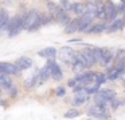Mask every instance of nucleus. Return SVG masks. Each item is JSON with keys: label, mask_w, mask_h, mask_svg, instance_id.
Returning <instances> with one entry per match:
<instances>
[{"label": "nucleus", "mask_w": 125, "mask_h": 120, "mask_svg": "<svg viewBox=\"0 0 125 120\" xmlns=\"http://www.w3.org/2000/svg\"><path fill=\"white\" fill-rule=\"evenodd\" d=\"M44 23V16L41 15L36 9H32L24 16V28L34 31V29L39 28L42 24Z\"/></svg>", "instance_id": "obj_1"}, {"label": "nucleus", "mask_w": 125, "mask_h": 120, "mask_svg": "<svg viewBox=\"0 0 125 120\" xmlns=\"http://www.w3.org/2000/svg\"><path fill=\"white\" fill-rule=\"evenodd\" d=\"M24 28V16H15L10 20L8 23V27H7V31H8V36L12 37V36H16L22 29Z\"/></svg>", "instance_id": "obj_2"}, {"label": "nucleus", "mask_w": 125, "mask_h": 120, "mask_svg": "<svg viewBox=\"0 0 125 120\" xmlns=\"http://www.w3.org/2000/svg\"><path fill=\"white\" fill-rule=\"evenodd\" d=\"M58 56H59V59L63 63H71L73 64L74 60H75V57H77V53L74 52L70 47H63V48H61V51L58 52Z\"/></svg>", "instance_id": "obj_3"}, {"label": "nucleus", "mask_w": 125, "mask_h": 120, "mask_svg": "<svg viewBox=\"0 0 125 120\" xmlns=\"http://www.w3.org/2000/svg\"><path fill=\"white\" fill-rule=\"evenodd\" d=\"M74 93H75V96H74V104H77V105H79V104L85 103V101L87 100V89L86 87H83V85H77L75 88H74Z\"/></svg>", "instance_id": "obj_4"}, {"label": "nucleus", "mask_w": 125, "mask_h": 120, "mask_svg": "<svg viewBox=\"0 0 125 120\" xmlns=\"http://www.w3.org/2000/svg\"><path fill=\"white\" fill-rule=\"evenodd\" d=\"M95 16H97V15L93 13V12H86L83 16H81V19H79V31H85V32H86L87 27L93 23V20H94Z\"/></svg>", "instance_id": "obj_5"}, {"label": "nucleus", "mask_w": 125, "mask_h": 120, "mask_svg": "<svg viewBox=\"0 0 125 120\" xmlns=\"http://www.w3.org/2000/svg\"><path fill=\"white\" fill-rule=\"evenodd\" d=\"M0 84H1V88L6 91H8L10 93L14 95L16 91L14 88V83L11 81V77L8 76L7 73H0Z\"/></svg>", "instance_id": "obj_6"}, {"label": "nucleus", "mask_w": 125, "mask_h": 120, "mask_svg": "<svg viewBox=\"0 0 125 120\" xmlns=\"http://www.w3.org/2000/svg\"><path fill=\"white\" fill-rule=\"evenodd\" d=\"M95 79V72H90V71H86V72H82V73L77 75L75 76V80L78 84L83 85V84H89L90 81Z\"/></svg>", "instance_id": "obj_7"}, {"label": "nucleus", "mask_w": 125, "mask_h": 120, "mask_svg": "<svg viewBox=\"0 0 125 120\" xmlns=\"http://www.w3.org/2000/svg\"><path fill=\"white\" fill-rule=\"evenodd\" d=\"M118 13V8L114 5L113 1H108L105 4V19H108V20L113 21L116 20V15Z\"/></svg>", "instance_id": "obj_8"}, {"label": "nucleus", "mask_w": 125, "mask_h": 120, "mask_svg": "<svg viewBox=\"0 0 125 120\" xmlns=\"http://www.w3.org/2000/svg\"><path fill=\"white\" fill-rule=\"evenodd\" d=\"M89 115L90 116H94V117H98V119H105V117H108V112H106L105 108H102V107L100 105H92L89 108Z\"/></svg>", "instance_id": "obj_9"}, {"label": "nucleus", "mask_w": 125, "mask_h": 120, "mask_svg": "<svg viewBox=\"0 0 125 120\" xmlns=\"http://www.w3.org/2000/svg\"><path fill=\"white\" fill-rule=\"evenodd\" d=\"M0 71L1 73H7V75H18L20 69L18 68L16 64H12V63H1L0 64Z\"/></svg>", "instance_id": "obj_10"}, {"label": "nucleus", "mask_w": 125, "mask_h": 120, "mask_svg": "<svg viewBox=\"0 0 125 120\" xmlns=\"http://www.w3.org/2000/svg\"><path fill=\"white\" fill-rule=\"evenodd\" d=\"M38 55L42 56V57L49 59V60H54L55 55H57V49L54 47H47V48H43V49L39 51Z\"/></svg>", "instance_id": "obj_11"}, {"label": "nucleus", "mask_w": 125, "mask_h": 120, "mask_svg": "<svg viewBox=\"0 0 125 120\" xmlns=\"http://www.w3.org/2000/svg\"><path fill=\"white\" fill-rule=\"evenodd\" d=\"M73 67H74V71H81V69H83V68H87V64H86V61H85L82 53H77V57L73 63Z\"/></svg>", "instance_id": "obj_12"}, {"label": "nucleus", "mask_w": 125, "mask_h": 120, "mask_svg": "<svg viewBox=\"0 0 125 120\" xmlns=\"http://www.w3.org/2000/svg\"><path fill=\"white\" fill-rule=\"evenodd\" d=\"M18 65V68L20 69V71H23V69H28L31 65H32V60L28 57H20L16 60V63H15Z\"/></svg>", "instance_id": "obj_13"}, {"label": "nucleus", "mask_w": 125, "mask_h": 120, "mask_svg": "<svg viewBox=\"0 0 125 120\" xmlns=\"http://www.w3.org/2000/svg\"><path fill=\"white\" fill-rule=\"evenodd\" d=\"M57 19H58V21H59V24H62V25H67V24L70 23V17H69L67 12L63 11L62 8H59V11L57 12Z\"/></svg>", "instance_id": "obj_14"}, {"label": "nucleus", "mask_w": 125, "mask_h": 120, "mask_svg": "<svg viewBox=\"0 0 125 120\" xmlns=\"http://www.w3.org/2000/svg\"><path fill=\"white\" fill-rule=\"evenodd\" d=\"M10 20H11V19L8 17V13L4 9H0V28L3 29V31H7Z\"/></svg>", "instance_id": "obj_15"}, {"label": "nucleus", "mask_w": 125, "mask_h": 120, "mask_svg": "<svg viewBox=\"0 0 125 120\" xmlns=\"http://www.w3.org/2000/svg\"><path fill=\"white\" fill-rule=\"evenodd\" d=\"M79 31V19H74L71 20L67 25L65 27V32L66 33H73V32Z\"/></svg>", "instance_id": "obj_16"}, {"label": "nucleus", "mask_w": 125, "mask_h": 120, "mask_svg": "<svg viewBox=\"0 0 125 120\" xmlns=\"http://www.w3.org/2000/svg\"><path fill=\"white\" fill-rule=\"evenodd\" d=\"M81 53H82V56H83L85 61H86L87 67H92L93 64L95 63V60H94V55H93V51H92V49H85V51H82Z\"/></svg>", "instance_id": "obj_17"}, {"label": "nucleus", "mask_w": 125, "mask_h": 120, "mask_svg": "<svg viewBox=\"0 0 125 120\" xmlns=\"http://www.w3.org/2000/svg\"><path fill=\"white\" fill-rule=\"evenodd\" d=\"M98 95H100L101 97H104V100H106L108 103L116 97V92H114L113 89H102V91L98 92Z\"/></svg>", "instance_id": "obj_18"}, {"label": "nucleus", "mask_w": 125, "mask_h": 120, "mask_svg": "<svg viewBox=\"0 0 125 120\" xmlns=\"http://www.w3.org/2000/svg\"><path fill=\"white\" fill-rule=\"evenodd\" d=\"M122 24H124L122 19H116V20H113L108 27H106V32H114V31H117L118 28H121V27H122Z\"/></svg>", "instance_id": "obj_19"}, {"label": "nucleus", "mask_w": 125, "mask_h": 120, "mask_svg": "<svg viewBox=\"0 0 125 120\" xmlns=\"http://www.w3.org/2000/svg\"><path fill=\"white\" fill-rule=\"evenodd\" d=\"M73 11L75 15H82L83 16L85 13H86V4H83V3H74L73 5Z\"/></svg>", "instance_id": "obj_20"}, {"label": "nucleus", "mask_w": 125, "mask_h": 120, "mask_svg": "<svg viewBox=\"0 0 125 120\" xmlns=\"http://www.w3.org/2000/svg\"><path fill=\"white\" fill-rule=\"evenodd\" d=\"M110 60H112V52L109 49H104L102 59H101L100 64H101V65H104V67H108V64L110 63Z\"/></svg>", "instance_id": "obj_21"}, {"label": "nucleus", "mask_w": 125, "mask_h": 120, "mask_svg": "<svg viewBox=\"0 0 125 120\" xmlns=\"http://www.w3.org/2000/svg\"><path fill=\"white\" fill-rule=\"evenodd\" d=\"M52 79L55 80V81H59L61 79H62V69H61V67L58 65L57 63L54 64V67H52V73H51Z\"/></svg>", "instance_id": "obj_22"}, {"label": "nucleus", "mask_w": 125, "mask_h": 120, "mask_svg": "<svg viewBox=\"0 0 125 120\" xmlns=\"http://www.w3.org/2000/svg\"><path fill=\"white\" fill-rule=\"evenodd\" d=\"M93 55H94V60L95 63H100L101 59H102V52H104V48H93Z\"/></svg>", "instance_id": "obj_23"}, {"label": "nucleus", "mask_w": 125, "mask_h": 120, "mask_svg": "<svg viewBox=\"0 0 125 120\" xmlns=\"http://www.w3.org/2000/svg\"><path fill=\"white\" fill-rule=\"evenodd\" d=\"M97 17L105 19V4H102L100 1L97 4Z\"/></svg>", "instance_id": "obj_24"}, {"label": "nucleus", "mask_w": 125, "mask_h": 120, "mask_svg": "<svg viewBox=\"0 0 125 120\" xmlns=\"http://www.w3.org/2000/svg\"><path fill=\"white\" fill-rule=\"evenodd\" d=\"M108 80V75H105V73H95V79H94V81L97 83V84H104V83Z\"/></svg>", "instance_id": "obj_25"}, {"label": "nucleus", "mask_w": 125, "mask_h": 120, "mask_svg": "<svg viewBox=\"0 0 125 120\" xmlns=\"http://www.w3.org/2000/svg\"><path fill=\"white\" fill-rule=\"evenodd\" d=\"M78 115H79V112L77 111L75 108H73V109H69V111L66 112L65 117H66V119H73V117H77Z\"/></svg>", "instance_id": "obj_26"}, {"label": "nucleus", "mask_w": 125, "mask_h": 120, "mask_svg": "<svg viewBox=\"0 0 125 120\" xmlns=\"http://www.w3.org/2000/svg\"><path fill=\"white\" fill-rule=\"evenodd\" d=\"M86 89H87V93H89V95H93V93H95V95H97V93H98V89H100V84L94 83L92 87H86Z\"/></svg>", "instance_id": "obj_27"}, {"label": "nucleus", "mask_w": 125, "mask_h": 120, "mask_svg": "<svg viewBox=\"0 0 125 120\" xmlns=\"http://www.w3.org/2000/svg\"><path fill=\"white\" fill-rule=\"evenodd\" d=\"M104 29H105V24H104V23H101V24H97V25L92 27V28H90L87 32H94V33H98V32L104 31Z\"/></svg>", "instance_id": "obj_28"}, {"label": "nucleus", "mask_w": 125, "mask_h": 120, "mask_svg": "<svg viewBox=\"0 0 125 120\" xmlns=\"http://www.w3.org/2000/svg\"><path fill=\"white\" fill-rule=\"evenodd\" d=\"M47 7H49V9L51 11H55V12H58L59 11V8H57V3H54V1H49L47 3Z\"/></svg>", "instance_id": "obj_29"}, {"label": "nucleus", "mask_w": 125, "mask_h": 120, "mask_svg": "<svg viewBox=\"0 0 125 120\" xmlns=\"http://www.w3.org/2000/svg\"><path fill=\"white\" fill-rule=\"evenodd\" d=\"M57 95L58 96H63V95H65V88H63V87H58L57 88Z\"/></svg>", "instance_id": "obj_30"}, {"label": "nucleus", "mask_w": 125, "mask_h": 120, "mask_svg": "<svg viewBox=\"0 0 125 120\" xmlns=\"http://www.w3.org/2000/svg\"><path fill=\"white\" fill-rule=\"evenodd\" d=\"M125 100H118V101H114L113 103V108H117V107H120L121 104H124Z\"/></svg>", "instance_id": "obj_31"}, {"label": "nucleus", "mask_w": 125, "mask_h": 120, "mask_svg": "<svg viewBox=\"0 0 125 120\" xmlns=\"http://www.w3.org/2000/svg\"><path fill=\"white\" fill-rule=\"evenodd\" d=\"M117 8H118V11H124V9H125V3H124V1H118Z\"/></svg>", "instance_id": "obj_32"}, {"label": "nucleus", "mask_w": 125, "mask_h": 120, "mask_svg": "<svg viewBox=\"0 0 125 120\" xmlns=\"http://www.w3.org/2000/svg\"><path fill=\"white\" fill-rule=\"evenodd\" d=\"M75 84H78L75 79H73V80H70V81H69V85H71V87H75Z\"/></svg>", "instance_id": "obj_33"}, {"label": "nucleus", "mask_w": 125, "mask_h": 120, "mask_svg": "<svg viewBox=\"0 0 125 120\" xmlns=\"http://www.w3.org/2000/svg\"><path fill=\"white\" fill-rule=\"evenodd\" d=\"M121 79H122V80H124V83H125V72H124V73H122V75H121Z\"/></svg>", "instance_id": "obj_34"}]
</instances>
